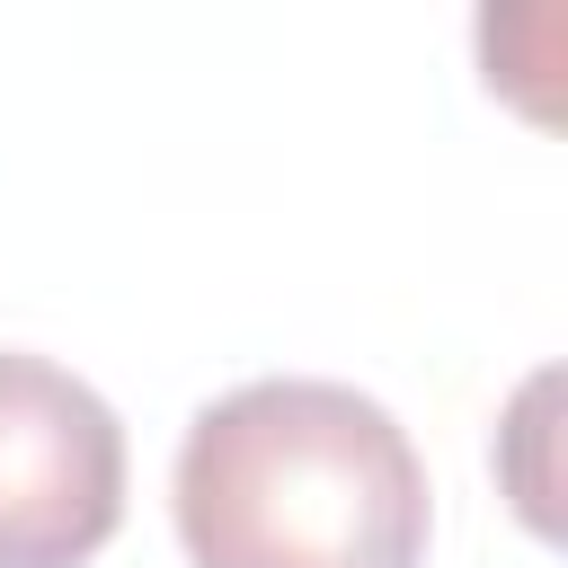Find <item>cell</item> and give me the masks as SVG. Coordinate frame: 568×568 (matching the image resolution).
Wrapping results in <instances>:
<instances>
[{
	"instance_id": "1",
	"label": "cell",
	"mask_w": 568,
	"mask_h": 568,
	"mask_svg": "<svg viewBox=\"0 0 568 568\" xmlns=\"http://www.w3.org/2000/svg\"><path fill=\"white\" fill-rule=\"evenodd\" d=\"M178 541L195 568H417L426 462L346 382H240L178 444Z\"/></svg>"
},
{
	"instance_id": "2",
	"label": "cell",
	"mask_w": 568,
	"mask_h": 568,
	"mask_svg": "<svg viewBox=\"0 0 568 568\" xmlns=\"http://www.w3.org/2000/svg\"><path fill=\"white\" fill-rule=\"evenodd\" d=\"M124 524V426L115 408L0 346V568H80Z\"/></svg>"
}]
</instances>
